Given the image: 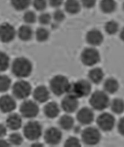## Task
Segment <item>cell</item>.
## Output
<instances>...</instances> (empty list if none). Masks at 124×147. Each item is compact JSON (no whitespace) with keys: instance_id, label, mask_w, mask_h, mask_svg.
I'll list each match as a JSON object with an SVG mask.
<instances>
[{"instance_id":"6da1fadb","label":"cell","mask_w":124,"mask_h":147,"mask_svg":"<svg viewBox=\"0 0 124 147\" xmlns=\"http://www.w3.org/2000/svg\"><path fill=\"white\" fill-rule=\"evenodd\" d=\"M91 82L86 80H80L76 82L70 83L67 90V95L79 98L88 96L91 93Z\"/></svg>"},{"instance_id":"7a4b0ae2","label":"cell","mask_w":124,"mask_h":147,"mask_svg":"<svg viewBox=\"0 0 124 147\" xmlns=\"http://www.w3.org/2000/svg\"><path fill=\"white\" fill-rule=\"evenodd\" d=\"M32 71V63L25 57L17 58L12 64V72L18 77L24 78L29 76Z\"/></svg>"},{"instance_id":"3957f363","label":"cell","mask_w":124,"mask_h":147,"mask_svg":"<svg viewBox=\"0 0 124 147\" xmlns=\"http://www.w3.org/2000/svg\"><path fill=\"white\" fill-rule=\"evenodd\" d=\"M89 103L93 109L102 111L109 106L110 100L107 93L103 91L97 90L94 92L91 95Z\"/></svg>"},{"instance_id":"277c9868","label":"cell","mask_w":124,"mask_h":147,"mask_svg":"<svg viewBox=\"0 0 124 147\" xmlns=\"http://www.w3.org/2000/svg\"><path fill=\"white\" fill-rule=\"evenodd\" d=\"M69 82L67 77L58 75L53 77L50 80V90L57 96H60L67 93Z\"/></svg>"},{"instance_id":"5b68a950","label":"cell","mask_w":124,"mask_h":147,"mask_svg":"<svg viewBox=\"0 0 124 147\" xmlns=\"http://www.w3.org/2000/svg\"><path fill=\"white\" fill-rule=\"evenodd\" d=\"M81 137L84 144L88 146H95L100 142L102 135L98 128L88 127L82 131Z\"/></svg>"},{"instance_id":"8992f818","label":"cell","mask_w":124,"mask_h":147,"mask_svg":"<svg viewBox=\"0 0 124 147\" xmlns=\"http://www.w3.org/2000/svg\"><path fill=\"white\" fill-rule=\"evenodd\" d=\"M80 59L82 63L85 66H94L100 61V54L95 48L88 47L82 52Z\"/></svg>"},{"instance_id":"52a82bcc","label":"cell","mask_w":124,"mask_h":147,"mask_svg":"<svg viewBox=\"0 0 124 147\" xmlns=\"http://www.w3.org/2000/svg\"><path fill=\"white\" fill-rule=\"evenodd\" d=\"M97 123L98 129L104 132H109L115 126V119L110 113H102L97 118Z\"/></svg>"},{"instance_id":"ba28073f","label":"cell","mask_w":124,"mask_h":147,"mask_svg":"<svg viewBox=\"0 0 124 147\" xmlns=\"http://www.w3.org/2000/svg\"><path fill=\"white\" fill-rule=\"evenodd\" d=\"M42 133V126L38 122L31 121L24 126V135L26 138L30 140H35L38 139L41 137Z\"/></svg>"},{"instance_id":"9c48e42d","label":"cell","mask_w":124,"mask_h":147,"mask_svg":"<svg viewBox=\"0 0 124 147\" xmlns=\"http://www.w3.org/2000/svg\"><path fill=\"white\" fill-rule=\"evenodd\" d=\"M31 92V86L29 83L20 81L16 83L13 87V93L18 99H25L27 98Z\"/></svg>"},{"instance_id":"30bf717a","label":"cell","mask_w":124,"mask_h":147,"mask_svg":"<svg viewBox=\"0 0 124 147\" xmlns=\"http://www.w3.org/2000/svg\"><path fill=\"white\" fill-rule=\"evenodd\" d=\"M62 133L57 128L52 127L46 131L44 139L46 142L50 145H57L62 140Z\"/></svg>"},{"instance_id":"8fae6325","label":"cell","mask_w":124,"mask_h":147,"mask_svg":"<svg viewBox=\"0 0 124 147\" xmlns=\"http://www.w3.org/2000/svg\"><path fill=\"white\" fill-rule=\"evenodd\" d=\"M20 112L24 117L32 118L36 117L39 113V107L33 101H24L20 107Z\"/></svg>"},{"instance_id":"7c38bea8","label":"cell","mask_w":124,"mask_h":147,"mask_svg":"<svg viewBox=\"0 0 124 147\" xmlns=\"http://www.w3.org/2000/svg\"><path fill=\"white\" fill-rule=\"evenodd\" d=\"M95 114L91 109L83 107L79 110L77 113L78 121L82 125H89L94 121Z\"/></svg>"},{"instance_id":"4fadbf2b","label":"cell","mask_w":124,"mask_h":147,"mask_svg":"<svg viewBox=\"0 0 124 147\" xmlns=\"http://www.w3.org/2000/svg\"><path fill=\"white\" fill-rule=\"evenodd\" d=\"M79 106L78 99L68 95L62 99L61 102L62 109L67 113H72L76 111Z\"/></svg>"},{"instance_id":"5bb4252c","label":"cell","mask_w":124,"mask_h":147,"mask_svg":"<svg viewBox=\"0 0 124 147\" xmlns=\"http://www.w3.org/2000/svg\"><path fill=\"white\" fill-rule=\"evenodd\" d=\"M15 36L14 27L8 23H3L0 26V40L3 42L12 41Z\"/></svg>"},{"instance_id":"9a60e30c","label":"cell","mask_w":124,"mask_h":147,"mask_svg":"<svg viewBox=\"0 0 124 147\" xmlns=\"http://www.w3.org/2000/svg\"><path fill=\"white\" fill-rule=\"evenodd\" d=\"M86 40L90 45L93 47L98 46L103 42V34L100 30L97 29H93L87 33Z\"/></svg>"},{"instance_id":"2e32d148","label":"cell","mask_w":124,"mask_h":147,"mask_svg":"<svg viewBox=\"0 0 124 147\" xmlns=\"http://www.w3.org/2000/svg\"><path fill=\"white\" fill-rule=\"evenodd\" d=\"M16 107L15 101L9 95H5L0 98V110L2 112L10 113L15 110Z\"/></svg>"},{"instance_id":"e0dca14e","label":"cell","mask_w":124,"mask_h":147,"mask_svg":"<svg viewBox=\"0 0 124 147\" xmlns=\"http://www.w3.org/2000/svg\"><path fill=\"white\" fill-rule=\"evenodd\" d=\"M33 98L37 102L44 103L49 99L50 92L45 86H39L34 91Z\"/></svg>"},{"instance_id":"ac0fdd59","label":"cell","mask_w":124,"mask_h":147,"mask_svg":"<svg viewBox=\"0 0 124 147\" xmlns=\"http://www.w3.org/2000/svg\"><path fill=\"white\" fill-rule=\"evenodd\" d=\"M44 112L46 117L48 118H55L60 113L59 105L56 102H49L44 107Z\"/></svg>"},{"instance_id":"d6986e66","label":"cell","mask_w":124,"mask_h":147,"mask_svg":"<svg viewBox=\"0 0 124 147\" xmlns=\"http://www.w3.org/2000/svg\"><path fill=\"white\" fill-rule=\"evenodd\" d=\"M88 76L91 83L99 84L103 81L104 74L101 68H95L89 71Z\"/></svg>"},{"instance_id":"ffe728a7","label":"cell","mask_w":124,"mask_h":147,"mask_svg":"<svg viewBox=\"0 0 124 147\" xmlns=\"http://www.w3.org/2000/svg\"><path fill=\"white\" fill-rule=\"evenodd\" d=\"M103 88L104 91L107 94H113L118 91L119 84L116 79L110 77L105 80L103 84Z\"/></svg>"},{"instance_id":"44dd1931","label":"cell","mask_w":124,"mask_h":147,"mask_svg":"<svg viewBox=\"0 0 124 147\" xmlns=\"http://www.w3.org/2000/svg\"><path fill=\"white\" fill-rule=\"evenodd\" d=\"M6 124L11 130H18L20 128L22 125L21 118L18 114L13 113L8 117L6 120Z\"/></svg>"},{"instance_id":"7402d4cb","label":"cell","mask_w":124,"mask_h":147,"mask_svg":"<svg viewBox=\"0 0 124 147\" xmlns=\"http://www.w3.org/2000/svg\"><path fill=\"white\" fill-rule=\"evenodd\" d=\"M59 125L62 129L65 130H70L74 125V120L69 115H64L59 120Z\"/></svg>"},{"instance_id":"603a6c76","label":"cell","mask_w":124,"mask_h":147,"mask_svg":"<svg viewBox=\"0 0 124 147\" xmlns=\"http://www.w3.org/2000/svg\"><path fill=\"white\" fill-rule=\"evenodd\" d=\"M81 3L78 0H67L65 3V10L70 14H76L80 12Z\"/></svg>"},{"instance_id":"cb8c5ba5","label":"cell","mask_w":124,"mask_h":147,"mask_svg":"<svg viewBox=\"0 0 124 147\" xmlns=\"http://www.w3.org/2000/svg\"><path fill=\"white\" fill-rule=\"evenodd\" d=\"M102 12L106 14L114 12L117 8V3L114 0H102L100 3Z\"/></svg>"},{"instance_id":"d4e9b609","label":"cell","mask_w":124,"mask_h":147,"mask_svg":"<svg viewBox=\"0 0 124 147\" xmlns=\"http://www.w3.org/2000/svg\"><path fill=\"white\" fill-rule=\"evenodd\" d=\"M113 113L115 114H120L124 113V101L120 98H116L111 102L110 105Z\"/></svg>"},{"instance_id":"484cf974","label":"cell","mask_w":124,"mask_h":147,"mask_svg":"<svg viewBox=\"0 0 124 147\" xmlns=\"http://www.w3.org/2000/svg\"><path fill=\"white\" fill-rule=\"evenodd\" d=\"M18 35L21 40L29 41L33 36V30L29 26H22L18 30Z\"/></svg>"},{"instance_id":"4316f807","label":"cell","mask_w":124,"mask_h":147,"mask_svg":"<svg viewBox=\"0 0 124 147\" xmlns=\"http://www.w3.org/2000/svg\"><path fill=\"white\" fill-rule=\"evenodd\" d=\"M31 0H11L13 7L17 10H24L29 6Z\"/></svg>"},{"instance_id":"83f0119b","label":"cell","mask_w":124,"mask_h":147,"mask_svg":"<svg viewBox=\"0 0 124 147\" xmlns=\"http://www.w3.org/2000/svg\"><path fill=\"white\" fill-rule=\"evenodd\" d=\"M118 23L114 20L108 21L105 25V30L108 34H115L118 32Z\"/></svg>"},{"instance_id":"f1b7e54d","label":"cell","mask_w":124,"mask_h":147,"mask_svg":"<svg viewBox=\"0 0 124 147\" xmlns=\"http://www.w3.org/2000/svg\"><path fill=\"white\" fill-rule=\"evenodd\" d=\"M49 35L48 30L44 28H40L36 30V39L40 42H44L47 41L49 38Z\"/></svg>"},{"instance_id":"f546056e","label":"cell","mask_w":124,"mask_h":147,"mask_svg":"<svg viewBox=\"0 0 124 147\" xmlns=\"http://www.w3.org/2000/svg\"><path fill=\"white\" fill-rule=\"evenodd\" d=\"M11 80L6 75H0V92H5L10 87Z\"/></svg>"},{"instance_id":"4dcf8cb0","label":"cell","mask_w":124,"mask_h":147,"mask_svg":"<svg viewBox=\"0 0 124 147\" xmlns=\"http://www.w3.org/2000/svg\"><path fill=\"white\" fill-rule=\"evenodd\" d=\"M9 65V58L5 53L0 52V71H3L7 69Z\"/></svg>"},{"instance_id":"1f68e13d","label":"cell","mask_w":124,"mask_h":147,"mask_svg":"<svg viewBox=\"0 0 124 147\" xmlns=\"http://www.w3.org/2000/svg\"><path fill=\"white\" fill-rule=\"evenodd\" d=\"M64 146L65 147H80V141L78 138L76 137H70L68 138L66 141Z\"/></svg>"},{"instance_id":"d6a6232c","label":"cell","mask_w":124,"mask_h":147,"mask_svg":"<svg viewBox=\"0 0 124 147\" xmlns=\"http://www.w3.org/2000/svg\"><path fill=\"white\" fill-rule=\"evenodd\" d=\"M9 140L10 142L14 145H20L23 141L22 138L18 133H13L10 135Z\"/></svg>"},{"instance_id":"836d02e7","label":"cell","mask_w":124,"mask_h":147,"mask_svg":"<svg viewBox=\"0 0 124 147\" xmlns=\"http://www.w3.org/2000/svg\"><path fill=\"white\" fill-rule=\"evenodd\" d=\"M23 20L27 23L32 24L36 20L35 14L33 11H27L24 14Z\"/></svg>"},{"instance_id":"e575fe53","label":"cell","mask_w":124,"mask_h":147,"mask_svg":"<svg viewBox=\"0 0 124 147\" xmlns=\"http://www.w3.org/2000/svg\"><path fill=\"white\" fill-rule=\"evenodd\" d=\"M47 2L46 0H34L33 5L35 9L38 11L45 10L47 6Z\"/></svg>"},{"instance_id":"d590c367","label":"cell","mask_w":124,"mask_h":147,"mask_svg":"<svg viewBox=\"0 0 124 147\" xmlns=\"http://www.w3.org/2000/svg\"><path fill=\"white\" fill-rule=\"evenodd\" d=\"M40 22L42 25H46L49 24L51 21V17L48 13H43L39 17Z\"/></svg>"},{"instance_id":"8d00e7d4","label":"cell","mask_w":124,"mask_h":147,"mask_svg":"<svg viewBox=\"0 0 124 147\" xmlns=\"http://www.w3.org/2000/svg\"><path fill=\"white\" fill-rule=\"evenodd\" d=\"M65 18V13L61 10L55 11L53 14V18L57 22L63 21Z\"/></svg>"},{"instance_id":"74e56055","label":"cell","mask_w":124,"mask_h":147,"mask_svg":"<svg viewBox=\"0 0 124 147\" xmlns=\"http://www.w3.org/2000/svg\"><path fill=\"white\" fill-rule=\"evenodd\" d=\"M96 3V0H82L81 5L86 8L94 7Z\"/></svg>"},{"instance_id":"f35d334b","label":"cell","mask_w":124,"mask_h":147,"mask_svg":"<svg viewBox=\"0 0 124 147\" xmlns=\"http://www.w3.org/2000/svg\"><path fill=\"white\" fill-rule=\"evenodd\" d=\"M118 132L121 135L124 136V117L121 118L117 125Z\"/></svg>"},{"instance_id":"ab89813d","label":"cell","mask_w":124,"mask_h":147,"mask_svg":"<svg viewBox=\"0 0 124 147\" xmlns=\"http://www.w3.org/2000/svg\"><path fill=\"white\" fill-rule=\"evenodd\" d=\"M63 0H49V3L53 7H59L62 5Z\"/></svg>"},{"instance_id":"60d3db41","label":"cell","mask_w":124,"mask_h":147,"mask_svg":"<svg viewBox=\"0 0 124 147\" xmlns=\"http://www.w3.org/2000/svg\"><path fill=\"white\" fill-rule=\"evenodd\" d=\"M6 134V128L3 125L0 124V138L4 137Z\"/></svg>"},{"instance_id":"b9f144b4","label":"cell","mask_w":124,"mask_h":147,"mask_svg":"<svg viewBox=\"0 0 124 147\" xmlns=\"http://www.w3.org/2000/svg\"><path fill=\"white\" fill-rule=\"evenodd\" d=\"M9 146V143H8L5 140H0V147H7Z\"/></svg>"},{"instance_id":"7bdbcfd3","label":"cell","mask_w":124,"mask_h":147,"mask_svg":"<svg viewBox=\"0 0 124 147\" xmlns=\"http://www.w3.org/2000/svg\"><path fill=\"white\" fill-rule=\"evenodd\" d=\"M120 37L121 40L124 42V28L121 30L120 33Z\"/></svg>"},{"instance_id":"ee69618b","label":"cell","mask_w":124,"mask_h":147,"mask_svg":"<svg viewBox=\"0 0 124 147\" xmlns=\"http://www.w3.org/2000/svg\"><path fill=\"white\" fill-rule=\"evenodd\" d=\"M123 9H124V3H123Z\"/></svg>"}]
</instances>
